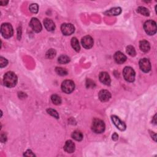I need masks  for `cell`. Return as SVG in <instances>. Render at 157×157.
Segmentation results:
<instances>
[{
	"label": "cell",
	"instance_id": "cell-1",
	"mask_svg": "<svg viewBox=\"0 0 157 157\" xmlns=\"http://www.w3.org/2000/svg\"><path fill=\"white\" fill-rule=\"evenodd\" d=\"M3 82L7 87H14L17 83V77L13 72H8L4 76Z\"/></svg>",
	"mask_w": 157,
	"mask_h": 157
},
{
	"label": "cell",
	"instance_id": "cell-2",
	"mask_svg": "<svg viewBox=\"0 0 157 157\" xmlns=\"http://www.w3.org/2000/svg\"><path fill=\"white\" fill-rule=\"evenodd\" d=\"M1 33L4 38L8 39L12 37L14 33L12 25L8 23L3 24L1 26Z\"/></svg>",
	"mask_w": 157,
	"mask_h": 157
},
{
	"label": "cell",
	"instance_id": "cell-3",
	"mask_svg": "<svg viewBox=\"0 0 157 157\" xmlns=\"http://www.w3.org/2000/svg\"><path fill=\"white\" fill-rule=\"evenodd\" d=\"M145 31L149 35H154L156 32V24L154 20H148L144 25Z\"/></svg>",
	"mask_w": 157,
	"mask_h": 157
},
{
	"label": "cell",
	"instance_id": "cell-4",
	"mask_svg": "<svg viewBox=\"0 0 157 157\" xmlns=\"http://www.w3.org/2000/svg\"><path fill=\"white\" fill-rule=\"evenodd\" d=\"M92 129L95 133H101L105 130V124L103 121L99 119H94L93 121Z\"/></svg>",
	"mask_w": 157,
	"mask_h": 157
},
{
	"label": "cell",
	"instance_id": "cell-5",
	"mask_svg": "<svg viewBox=\"0 0 157 157\" xmlns=\"http://www.w3.org/2000/svg\"><path fill=\"white\" fill-rule=\"evenodd\" d=\"M123 75L125 79L129 82H132L135 79V72L131 67H125L123 71Z\"/></svg>",
	"mask_w": 157,
	"mask_h": 157
},
{
	"label": "cell",
	"instance_id": "cell-6",
	"mask_svg": "<svg viewBox=\"0 0 157 157\" xmlns=\"http://www.w3.org/2000/svg\"><path fill=\"white\" fill-rule=\"evenodd\" d=\"M75 85L73 81L70 80H66L61 84V90L65 93H71L74 91Z\"/></svg>",
	"mask_w": 157,
	"mask_h": 157
},
{
	"label": "cell",
	"instance_id": "cell-7",
	"mask_svg": "<svg viewBox=\"0 0 157 157\" xmlns=\"http://www.w3.org/2000/svg\"><path fill=\"white\" fill-rule=\"evenodd\" d=\"M61 30L64 35L69 36L74 32L75 28L71 24H63L61 26Z\"/></svg>",
	"mask_w": 157,
	"mask_h": 157
},
{
	"label": "cell",
	"instance_id": "cell-8",
	"mask_svg": "<svg viewBox=\"0 0 157 157\" xmlns=\"http://www.w3.org/2000/svg\"><path fill=\"white\" fill-rule=\"evenodd\" d=\"M112 121H113L114 124L115 125V126L120 130V131H124L126 129V125L125 124L124 122H123L119 117L113 115L111 117Z\"/></svg>",
	"mask_w": 157,
	"mask_h": 157
},
{
	"label": "cell",
	"instance_id": "cell-9",
	"mask_svg": "<svg viewBox=\"0 0 157 157\" xmlns=\"http://www.w3.org/2000/svg\"><path fill=\"white\" fill-rule=\"evenodd\" d=\"M139 66L141 69L144 72H148L151 69L150 62L147 58H142L140 60Z\"/></svg>",
	"mask_w": 157,
	"mask_h": 157
},
{
	"label": "cell",
	"instance_id": "cell-10",
	"mask_svg": "<svg viewBox=\"0 0 157 157\" xmlns=\"http://www.w3.org/2000/svg\"><path fill=\"white\" fill-rule=\"evenodd\" d=\"M81 43L82 46L87 49H89L93 47V39L90 36H86L82 38L81 40Z\"/></svg>",
	"mask_w": 157,
	"mask_h": 157
},
{
	"label": "cell",
	"instance_id": "cell-11",
	"mask_svg": "<svg viewBox=\"0 0 157 157\" xmlns=\"http://www.w3.org/2000/svg\"><path fill=\"white\" fill-rule=\"evenodd\" d=\"M30 25L33 30L36 33H39L42 30V25L41 22L36 18H33L31 21Z\"/></svg>",
	"mask_w": 157,
	"mask_h": 157
},
{
	"label": "cell",
	"instance_id": "cell-12",
	"mask_svg": "<svg viewBox=\"0 0 157 157\" xmlns=\"http://www.w3.org/2000/svg\"><path fill=\"white\" fill-rule=\"evenodd\" d=\"M99 98L102 102H107L111 98V94L106 90H101L99 93Z\"/></svg>",
	"mask_w": 157,
	"mask_h": 157
},
{
	"label": "cell",
	"instance_id": "cell-13",
	"mask_svg": "<svg viewBox=\"0 0 157 157\" xmlns=\"http://www.w3.org/2000/svg\"><path fill=\"white\" fill-rule=\"evenodd\" d=\"M99 81L105 84V85H109L110 83V77L109 75L108 74V72H102L99 74Z\"/></svg>",
	"mask_w": 157,
	"mask_h": 157
},
{
	"label": "cell",
	"instance_id": "cell-14",
	"mask_svg": "<svg viewBox=\"0 0 157 157\" xmlns=\"http://www.w3.org/2000/svg\"><path fill=\"white\" fill-rule=\"evenodd\" d=\"M114 59L118 64H122L126 60V57L121 52H117L114 55Z\"/></svg>",
	"mask_w": 157,
	"mask_h": 157
},
{
	"label": "cell",
	"instance_id": "cell-15",
	"mask_svg": "<svg viewBox=\"0 0 157 157\" xmlns=\"http://www.w3.org/2000/svg\"><path fill=\"white\" fill-rule=\"evenodd\" d=\"M64 149L66 152L68 153H72L75 150V144L71 140L67 141L65 143L64 146Z\"/></svg>",
	"mask_w": 157,
	"mask_h": 157
},
{
	"label": "cell",
	"instance_id": "cell-16",
	"mask_svg": "<svg viewBox=\"0 0 157 157\" xmlns=\"http://www.w3.org/2000/svg\"><path fill=\"white\" fill-rule=\"evenodd\" d=\"M44 25L46 30L49 31H52L55 28V25L54 22L50 19H46L44 20Z\"/></svg>",
	"mask_w": 157,
	"mask_h": 157
},
{
	"label": "cell",
	"instance_id": "cell-17",
	"mask_svg": "<svg viewBox=\"0 0 157 157\" xmlns=\"http://www.w3.org/2000/svg\"><path fill=\"white\" fill-rule=\"evenodd\" d=\"M139 47L141 50L144 52H148L150 49L149 42L145 40H143L140 42Z\"/></svg>",
	"mask_w": 157,
	"mask_h": 157
},
{
	"label": "cell",
	"instance_id": "cell-18",
	"mask_svg": "<svg viewBox=\"0 0 157 157\" xmlns=\"http://www.w3.org/2000/svg\"><path fill=\"white\" fill-rule=\"evenodd\" d=\"M122 13V9L120 8H114L107 10L104 14L107 15H119Z\"/></svg>",
	"mask_w": 157,
	"mask_h": 157
},
{
	"label": "cell",
	"instance_id": "cell-19",
	"mask_svg": "<svg viewBox=\"0 0 157 157\" xmlns=\"http://www.w3.org/2000/svg\"><path fill=\"white\" fill-rule=\"evenodd\" d=\"M71 46L73 48L76 52H79L80 51V45L78 41L77 40V39L76 38H72L71 39Z\"/></svg>",
	"mask_w": 157,
	"mask_h": 157
},
{
	"label": "cell",
	"instance_id": "cell-20",
	"mask_svg": "<svg viewBox=\"0 0 157 157\" xmlns=\"http://www.w3.org/2000/svg\"><path fill=\"white\" fill-rule=\"evenodd\" d=\"M72 138H73L74 139H75L76 141H81L83 139V134L80 131H75L72 134Z\"/></svg>",
	"mask_w": 157,
	"mask_h": 157
},
{
	"label": "cell",
	"instance_id": "cell-21",
	"mask_svg": "<svg viewBox=\"0 0 157 157\" xmlns=\"http://www.w3.org/2000/svg\"><path fill=\"white\" fill-rule=\"evenodd\" d=\"M58 61L60 64H66L69 62L70 59L68 56L63 55L60 56V57L58 58Z\"/></svg>",
	"mask_w": 157,
	"mask_h": 157
},
{
	"label": "cell",
	"instance_id": "cell-22",
	"mask_svg": "<svg viewBox=\"0 0 157 157\" xmlns=\"http://www.w3.org/2000/svg\"><path fill=\"white\" fill-rule=\"evenodd\" d=\"M137 12L139 14H142L145 16H149L150 15L149 10L144 7H139L137 9Z\"/></svg>",
	"mask_w": 157,
	"mask_h": 157
},
{
	"label": "cell",
	"instance_id": "cell-23",
	"mask_svg": "<svg viewBox=\"0 0 157 157\" xmlns=\"http://www.w3.org/2000/svg\"><path fill=\"white\" fill-rule=\"evenodd\" d=\"M51 100L52 103L55 105H59L61 103V98L57 94H53L51 97Z\"/></svg>",
	"mask_w": 157,
	"mask_h": 157
},
{
	"label": "cell",
	"instance_id": "cell-24",
	"mask_svg": "<svg viewBox=\"0 0 157 157\" xmlns=\"http://www.w3.org/2000/svg\"><path fill=\"white\" fill-rule=\"evenodd\" d=\"M55 71L58 75L61 76H64L68 74V71L63 68H59V67H57V68H56L55 69Z\"/></svg>",
	"mask_w": 157,
	"mask_h": 157
},
{
	"label": "cell",
	"instance_id": "cell-25",
	"mask_svg": "<svg viewBox=\"0 0 157 157\" xmlns=\"http://www.w3.org/2000/svg\"><path fill=\"white\" fill-rule=\"evenodd\" d=\"M126 52L129 55L131 56V57H134L136 54L135 49L132 46H129L126 47Z\"/></svg>",
	"mask_w": 157,
	"mask_h": 157
},
{
	"label": "cell",
	"instance_id": "cell-26",
	"mask_svg": "<svg viewBox=\"0 0 157 157\" xmlns=\"http://www.w3.org/2000/svg\"><path fill=\"white\" fill-rule=\"evenodd\" d=\"M55 55H56V51L53 49H49L46 53V57L49 59L53 58V57H55Z\"/></svg>",
	"mask_w": 157,
	"mask_h": 157
},
{
	"label": "cell",
	"instance_id": "cell-27",
	"mask_svg": "<svg viewBox=\"0 0 157 157\" xmlns=\"http://www.w3.org/2000/svg\"><path fill=\"white\" fill-rule=\"evenodd\" d=\"M47 112L49 114H50V115H52V117H54L56 119H59V115L58 114V113L55 110L53 109H47Z\"/></svg>",
	"mask_w": 157,
	"mask_h": 157
},
{
	"label": "cell",
	"instance_id": "cell-28",
	"mask_svg": "<svg viewBox=\"0 0 157 157\" xmlns=\"http://www.w3.org/2000/svg\"><path fill=\"white\" fill-rule=\"evenodd\" d=\"M30 10L33 13H37L38 12V5L37 4H32L30 6Z\"/></svg>",
	"mask_w": 157,
	"mask_h": 157
},
{
	"label": "cell",
	"instance_id": "cell-29",
	"mask_svg": "<svg viewBox=\"0 0 157 157\" xmlns=\"http://www.w3.org/2000/svg\"><path fill=\"white\" fill-rule=\"evenodd\" d=\"M8 64V61L3 58V57H0V67H1V68H4V67L5 66H6Z\"/></svg>",
	"mask_w": 157,
	"mask_h": 157
},
{
	"label": "cell",
	"instance_id": "cell-30",
	"mask_svg": "<svg viewBox=\"0 0 157 157\" xmlns=\"http://www.w3.org/2000/svg\"><path fill=\"white\" fill-rule=\"evenodd\" d=\"M25 156H35V155L32 152V151L30 150H28L27 151H26V152L24 154Z\"/></svg>",
	"mask_w": 157,
	"mask_h": 157
},
{
	"label": "cell",
	"instance_id": "cell-31",
	"mask_svg": "<svg viewBox=\"0 0 157 157\" xmlns=\"http://www.w3.org/2000/svg\"><path fill=\"white\" fill-rule=\"evenodd\" d=\"M1 141L2 142H4L6 141V136L5 134H2L1 135Z\"/></svg>",
	"mask_w": 157,
	"mask_h": 157
},
{
	"label": "cell",
	"instance_id": "cell-32",
	"mask_svg": "<svg viewBox=\"0 0 157 157\" xmlns=\"http://www.w3.org/2000/svg\"><path fill=\"white\" fill-rule=\"evenodd\" d=\"M118 138H119V136H118V134L115 133H114L113 135V139L114 140V141H117Z\"/></svg>",
	"mask_w": 157,
	"mask_h": 157
},
{
	"label": "cell",
	"instance_id": "cell-33",
	"mask_svg": "<svg viewBox=\"0 0 157 157\" xmlns=\"http://www.w3.org/2000/svg\"><path fill=\"white\" fill-rule=\"evenodd\" d=\"M8 3V1H1V4L3 5V6H4V5H6Z\"/></svg>",
	"mask_w": 157,
	"mask_h": 157
}]
</instances>
